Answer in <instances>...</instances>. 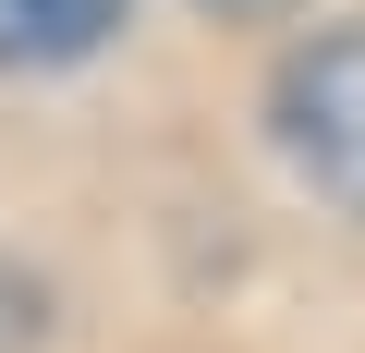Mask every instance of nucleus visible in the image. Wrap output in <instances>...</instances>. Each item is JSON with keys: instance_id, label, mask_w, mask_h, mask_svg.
Segmentation results:
<instances>
[{"instance_id": "1", "label": "nucleus", "mask_w": 365, "mask_h": 353, "mask_svg": "<svg viewBox=\"0 0 365 353\" xmlns=\"http://www.w3.org/2000/svg\"><path fill=\"white\" fill-rule=\"evenodd\" d=\"M268 134H280V158L304 170L341 220H365V25L304 37L268 73Z\"/></svg>"}, {"instance_id": "2", "label": "nucleus", "mask_w": 365, "mask_h": 353, "mask_svg": "<svg viewBox=\"0 0 365 353\" xmlns=\"http://www.w3.org/2000/svg\"><path fill=\"white\" fill-rule=\"evenodd\" d=\"M134 25V0H0V73H73Z\"/></svg>"}, {"instance_id": "3", "label": "nucleus", "mask_w": 365, "mask_h": 353, "mask_svg": "<svg viewBox=\"0 0 365 353\" xmlns=\"http://www.w3.org/2000/svg\"><path fill=\"white\" fill-rule=\"evenodd\" d=\"M37 341H49V280L0 256V353H37Z\"/></svg>"}, {"instance_id": "4", "label": "nucleus", "mask_w": 365, "mask_h": 353, "mask_svg": "<svg viewBox=\"0 0 365 353\" xmlns=\"http://www.w3.org/2000/svg\"><path fill=\"white\" fill-rule=\"evenodd\" d=\"M207 13H280V0H207Z\"/></svg>"}]
</instances>
